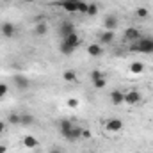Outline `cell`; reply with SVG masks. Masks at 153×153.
Masks as SVG:
<instances>
[{
	"label": "cell",
	"mask_w": 153,
	"mask_h": 153,
	"mask_svg": "<svg viewBox=\"0 0 153 153\" xmlns=\"http://www.w3.org/2000/svg\"><path fill=\"white\" fill-rule=\"evenodd\" d=\"M130 50L139 53H153V38H139L130 45Z\"/></svg>",
	"instance_id": "1"
},
{
	"label": "cell",
	"mask_w": 153,
	"mask_h": 153,
	"mask_svg": "<svg viewBox=\"0 0 153 153\" xmlns=\"http://www.w3.org/2000/svg\"><path fill=\"white\" fill-rule=\"evenodd\" d=\"M141 100H143V94H141V91H137V89L125 91V103H126V105H137Z\"/></svg>",
	"instance_id": "2"
},
{
	"label": "cell",
	"mask_w": 153,
	"mask_h": 153,
	"mask_svg": "<svg viewBox=\"0 0 153 153\" xmlns=\"http://www.w3.org/2000/svg\"><path fill=\"white\" fill-rule=\"evenodd\" d=\"M105 130L114 134V132H121L123 130V121L119 117H109L107 123H105Z\"/></svg>",
	"instance_id": "3"
},
{
	"label": "cell",
	"mask_w": 153,
	"mask_h": 153,
	"mask_svg": "<svg viewBox=\"0 0 153 153\" xmlns=\"http://www.w3.org/2000/svg\"><path fill=\"white\" fill-rule=\"evenodd\" d=\"M13 82H14V87L18 91H27L30 87V80L25 75H14L13 76Z\"/></svg>",
	"instance_id": "4"
},
{
	"label": "cell",
	"mask_w": 153,
	"mask_h": 153,
	"mask_svg": "<svg viewBox=\"0 0 153 153\" xmlns=\"http://www.w3.org/2000/svg\"><path fill=\"white\" fill-rule=\"evenodd\" d=\"M73 32H76L73 22H70V20H62L61 25H59V34H61V38H66V36H70V34H73Z\"/></svg>",
	"instance_id": "5"
},
{
	"label": "cell",
	"mask_w": 153,
	"mask_h": 153,
	"mask_svg": "<svg viewBox=\"0 0 153 153\" xmlns=\"http://www.w3.org/2000/svg\"><path fill=\"white\" fill-rule=\"evenodd\" d=\"M0 34H2L4 38H14V36H16V27H14V23H11V22L0 23Z\"/></svg>",
	"instance_id": "6"
},
{
	"label": "cell",
	"mask_w": 153,
	"mask_h": 153,
	"mask_svg": "<svg viewBox=\"0 0 153 153\" xmlns=\"http://www.w3.org/2000/svg\"><path fill=\"white\" fill-rule=\"evenodd\" d=\"M32 34H34L36 38H45V36L48 34V25H46L45 22H38V23L34 25V29H32Z\"/></svg>",
	"instance_id": "7"
},
{
	"label": "cell",
	"mask_w": 153,
	"mask_h": 153,
	"mask_svg": "<svg viewBox=\"0 0 153 153\" xmlns=\"http://www.w3.org/2000/svg\"><path fill=\"white\" fill-rule=\"evenodd\" d=\"M111 103L112 105H123L125 103V91H119V89L111 91Z\"/></svg>",
	"instance_id": "8"
},
{
	"label": "cell",
	"mask_w": 153,
	"mask_h": 153,
	"mask_svg": "<svg viewBox=\"0 0 153 153\" xmlns=\"http://www.w3.org/2000/svg\"><path fill=\"white\" fill-rule=\"evenodd\" d=\"M61 7L66 13H78V0H61Z\"/></svg>",
	"instance_id": "9"
},
{
	"label": "cell",
	"mask_w": 153,
	"mask_h": 153,
	"mask_svg": "<svg viewBox=\"0 0 153 153\" xmlns=\"http://www.w3.org/2000/svg\"><path fill=\"white\" fill-rule=\"evenodd\" d=\"M123 36L126 41H137V39L141 38V32H139V29H135V27H128V29H125V32H123Z\"/></svg>",
	"instance_id": "10"
},
{
	"label": "cell",
	"mask_w": 153,
	"mask_h": 153,
	"mask_svg": "<svg viewBox=\"0 0 153 153\" xmlns=\"http://www.w3.org/2000/svg\"><path fill=\"white\" fill-rule=\"evenodd\" d=\"M117 16L114 14H109V16H105V20H103V27H105V30H116L117 29Z\"/></svg>",
	"instance_id": "11"
},
{
	"label": "cell",
	"mask_w": 153,
	"mask_h": 153,
	"mask_svg": "<svg viewBox=\"0 0 153 153\" xmlns=\"http://www.w3.org/2000/svg\"><path fill=\"white\" fill-rule=\"evenodd\" d=\"M73 128V123H71V119H61L59 121V132L62 134V137H66L68 134H70V130Z\"/></svg>",
	"instance_id": "12"
},
{
	"label": "cell",
	"mask_w": 153,
	"mask_h": 153,
	"mask_svg": "<svg viewBox=\"0 0 153 153\" xmlns=\"http://www.w3.org/2000/svg\"><path fill=\"white\" fill-rule=\"evenodd\" d=\"M87 53H89L91 57H100V55L103 53V48H102L100 43H91V45L87 46Z\"/></svg>",
	"instance_id": "13"
},
{
	"label": "cell",
	"mask_w": 153,
	"mask_h": 153,
	"mask_svg": "<svg viewBox=\"0 0 153 153\" xmlns=\"http://www.w3.org/2000/svg\"><path fill=\"white\" fill-rule=\"evenodd\" d=\"M98 39H100V45H111L114 41V30H103Z\"/></svg>",
	"instance_id": "14"
},
{
	"label": "cell",
	"mask_w": 153,
	"mask_h": 153,
	"mask_svg": "<svg viewBox=\"0 0 153 153\" xmlns=\"http://www.w3.org/2000/svg\"><path fill=\"white\" fill-rule=\"evenodd\" d=\"M62 41H66L70 46H73V48H78L80 46V36L76 34V32H73V34H70V36H66V38H62Z\"/></svg>",
	"instance_id": "15"
},
{
	"label": "cell",
	"mask_w": 153,
	"mask_h": 153,
	"mask_svg": "<svg viewBox=\"0 0 153 153\" xmlns=\"http://www.w3.org/2000/svg\"><path fill=\"white\" fill-rule=\"evenodd\" d=\"M23 146L34 150V148H38L39 146V141L34 137V135H25V137H23Z\"/></svg>",
	"instance_id": "16"
},
{
	"label": "cell",
	"mask_w": 153,
	"mask_h": 153,
	"mask_svg": "<svg viewBox=\"0 0 153 153\" xmlns=\"http://www.w3.org/2000/svg\"><path fill=\"white\" fill-rule=\"evenodd\" d=\"M80 135H82V128L73 125V128L70 130V134H68L64 139H68V141H76V139H80Z\"/></svg>",
	"instance_id": "17"
},
{
	"label": "cell",
	"mask_w": 153,
	"mask_h": 153,
	"mask_svg": "<svg viewBox=\"0 0 153 153\" xmlns=\"http://www.w3.org/2000/svg\"><path fill=\"white\" fill-rule=\"evenodd\" d=\"M5 123H7V125H20V123H22V114L11 112V114L5 117Z\"/></svg>",
	"instance_id": "18"
},
{
	"label": "cell",
	"mask_w": 153,
	"mask_h": 153,
	"mask_svg": "<svg viewBox=\"0 0 153 153\" xmlns=\"http://www.w3.org/2000/svg\"><path fill=\"white\" fill-rule=\"evenodd\" d=\"M59 50H61V53H62V55H71V53L75 52V48H73V46H70L66 41H61V46H59Z\"/></svg>",
	"instance_id": "19"
},
{
	"label": "cell",
	"mask_w": 153,
	"mask_h": 153,
	"mask_svg": "<svg viewBox=\"0 0 153 153\" xmlns=\"http://www.w3.org/2000/svg\"><path fill=\"white\" fill-rule=\"evenodd\" d=\"M62 80H64V82H75L76 80V71L75 70H66V71L62 73Z\"/></svg>",
	"instance_id": "20"
},
{
	"label": "cell",
	"mask_w": 153,
	"mask_h": 153,
	"mask_svg": "<svg viewBox=\"0 0 153 153\" xmlns=\"http://www.w3.org/2000/svg\"><path fill=\"white\" fill-rule=\"evenodd\" d=\"M36 123V117L30 114H22V123L20 125H23V126H30V125H34Z\"/></svg>",
	"instance_id": "21"
},
{
	"label": "cell",
	"mask_w": 153,
	"mask_h": 153,
	"mask_svg": "<svg viewBox=\"0 0 153 153\" xmlns=\"http://www.w3.org/2000/svg\"><path fill=\"white\" fill-rule=\"evenodd\" d=\"M130 71H132L134 75H139V73L144 71V64H143V62H132V64H130Z\"/></svg>",
	"instance_id": "22"
},
{
	"label": "cell",
	"mask_w": 153,
	"mask_h": 153,
	"mask_svg": "<svg viewBox=\"0 0 153 153\" xmlns=\"http://www.w3.org/2000/svg\"><path fill=\"white\" fill-rule=\"evenodd\" d=\"M135 16H137L139 20H146V18L150 16V11H148L146 7H137V11H135Z\"/></svg>",
	"instance_id": "23"
},
{
	"label": "cell",
	"mask_w": 153,
	"mask_h": 153,
	"mask_svg": "<svg viewBox=\"0 0 153 153\" xmlns=\"http://www.w3.org/2000/svg\"><path fill=\"white\" fill-rule=\"evenodd\" d=\"M89 76H91V82H94V80H98V78H103L105 73H103V71H100V70H91Z\"/></svg>",
	"instance_id": "24"
},
{
	"label": "cell",
	"mask_w": 153,
	"mask_h": 153,
	"mask_svg": "<svg viewBox=\"0 0 153 153\" xmlns=\"http://www.w3.org/2000/svg\"><path fill=\"white\" fill-rule=\"evenodd\" d=\"M89 16H96L98 14V4H87V13Z\"/></svg>",
	"instance_id": "25"
},
{
	"label": "cell",
	"mask_w": 153,
	"mask_h": 153,
	"mask_svg": "<svg viewBox=\"0 0 153 153\" xmlns=\"http://www.w3.org/2000/svg\"><path fill=\"white\" fill-rule=\"evenodd\" d=\"M93 85H94L96 89H103V87L107 85V78H105V76H103V78H98V80L93 82Z\"/></svg>",
	"instance_id": "26"
},
{
	"label": "cell",
	"mask_w": 153,
	"mask_h": 153,
	"mask_svg": "<svg viewBox=\"0 0 153 153\" xmlns=\"http://www.w3.org/2000/svg\"><path fill=\"white\" fill-rule=\"evenodd\" d=\"M66 105L70 107V109H76L80 103H78V100L76 98H68V102H66Z\"/></svg>",
	"instance_id": "27"
},
{
	"label": "cell",
	"mask_w": 153,
	"mask_h": 153,
	"mask_svg": "<svg viewBox=\"0 0 153 153\" xmlns=\"http://www.w3.org/2000/svg\"><path fill=\"white\" fill-rule=\"evenodd\" d=\"M78 13H87V4L78 0Z\"/></svg>",
	"instance_id": "28"
},
{
	"label": "cell",
	"mask_w": 153,
	"mask_h": 153,
	"mask_svg": "<svg viewBox=\"0 0 153 153\" xmlns=\"http://www.w3.org/2000/svg\"><path fill=\"white\" fill-rule=\"evenodd\" d=\"M7 91H9L7 84H0V98H4V96L7 94Z\"/></svg>",
	"instance_id": "29"
},
{
	"label": "cell",
	"mask_w": 153,
	"mask_h": 153,
	"mask_svg": "<svg viewBox=\"0 0 153 153\" xmlns=\"http://www.w3.org/2000/svg\"><path fill=\"white\" fill-rule=\"evenodd\" d=\"M80 137H84V139H91V130L82 128V135H80Z\"/></svg>",
	"instance_id": "30"
},
{
	"label": "cell",
	"mask_w": 153,
	"mask_h": 153,
	"mask_svg": "<svg viewBox=\"0 0 153 153\" xmlns=\"http://www.w3.org/2000/svg\"><path fill=\"white\" fill-rule=\"evenodd\" d=\"M5 128H7V123L0 119V134H4V132H5Z\"/></svg>",
	"instance_id": "31"
},
{
	"label": "cell",
	"mask_w": 153,
	"mask_h": 153,
	"mask_svg": "<svg viewBox=\"0 0 153 153\" xmlns=\"http://www.w3.org/2000/svg\"><path fill=\"white\" fill-rule=\"evenodd\" d=\"M0 153H7V146L5 144H0Z\"/></svg>",
	"instance_id": "32"
},
{
	"label": "cell",
	"mask_w": 153,
	"mask_h": 153,
	"mask_svg": "<svg viewBox=\"0 0 153 153\" xmlns=\"http://www.w3.org/2000/svg\"><path fill=\"white\" fill-rule=\"evenodd\" d=\"M50 153H61V150H57V148H53V150H50Z\"/></svg>",
	"instance_id": "33"
},
{
	"label": "cell",
	"mask_w": 153,
	"mask_h": 153,
	"mask_svg": "<svg viewBox=\"0 0 153 153\" xmlns=\"http://www.w3.org/2000/svg\"><path fill=\"white\" fill-rule=\"evenodd\" d=\"M22 2H36V0H22Z\"/></svg>",
	"instance_id": "34"
}]
</instances>
